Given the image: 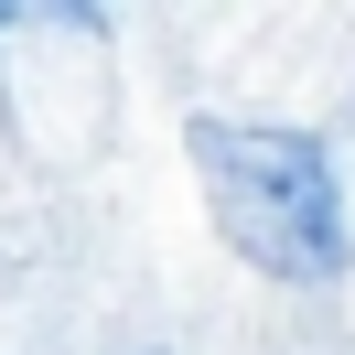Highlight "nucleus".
I'll return each mask as SVG.
<instances>
[{
    "instance_id": "obj_1",
    "label": "nucleus",
    "mask_w": 355,
    "mask_h": 355,
    "mask_svg": "<svg viewBox=\"0 0 355 355\" xmlns=\"http://www.w3.org/2000/svg\"><path fill=\"white\" fill-rule=\"evenodd\" d=\"M194 173L216 194V226L248 269L269 280H345V173L312 130H237V119H194Z\"/></svg>"
}]
</instances>
